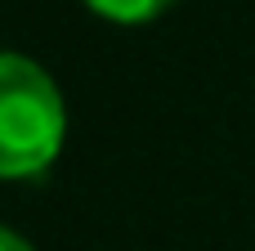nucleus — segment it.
I'll list each match as a JSON object with an SVG mask.
<instances>
[{"instance_id":"1","label":"nucleus","mask_w":255,"mask_h":251,"mask_svg":"<svg viewBox=\"0 0 255 251\" xmlns=\"http://www.w3.org/2000/svg\"><path fill=\"white\" fill-rule=\"evenodd\" d=\"M67 135L63 94L22 54H0V180H36Z\"/></svg>"},{"instance_id":"2","label":"nucleus","mask_w":255,"mask_h":251,"mask_svg":"<svg viewBox=\"0 0 255 251\" xmlns=\"http://www.w3.org/2000/svg\"><path fill=\"white\" fill-rule=\"evenodd\" d=\"M85 4L103 18H112V22H148L175 0H85Z\"/></svg>"},{"instance_id":"3","label":"nucleus","mask_w":255,"mask_h":251,"mask_svg":"<svg viewBox=\"0 0 255 251\" xmlns=\"http://www.w3.org/2000/svg\"><path fill=\"white\" fill-rule=\"evenodd\" d=\"M0 251H31V243L18 238V234H9V229H0Z\"/></svg>"}]
</instances>
